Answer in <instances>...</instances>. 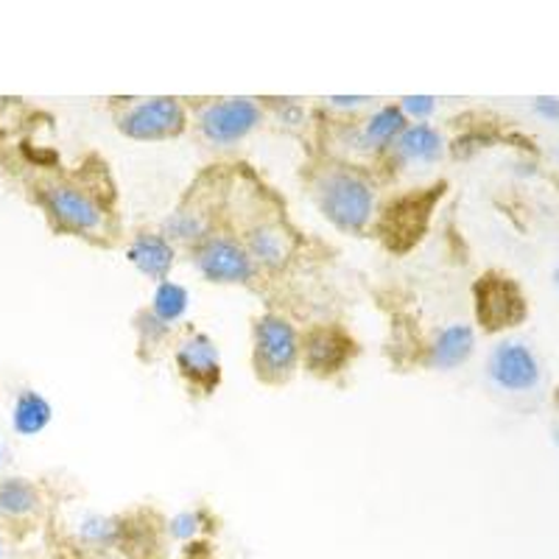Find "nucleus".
<instances>
[{"label":"nucleus","instance_id":"obj_7","mask_svg":"<svg viewBox=\"0 0 559 559\" xmlns=\"http://www.w3.org/2000/svg\"><path fill=\"white\" fill-rule=\"evenodd\" d=\"M478 294V319L487 324L489 331L509 328L523 319V297L509 280L487 277L476 286Z\"/></svg>","mask_w":559,"mask_h":559},{"label":"nucleus","instance_id":"obj_11","mask_svg":"<svg viewBox=\"0 0 559 559\" xmlns=\"http://www.w3.org/2000/svg\"><path fill=\"white\" fill-rule=\"evenodd\" d=\"M51 417L53 408L43 394L34 392V389H23L17 394L12 408V426L20 437H37V433H43L48 423H51Z\"/></svg>","mask_w":559,"mask_h":559},{"label":"nucleus","instance_id":"obj_2","mask_svg":"<svg viewBox=\"0 0 559 559\" xmlns=\"http://www.w3.org/2000/svg\"><path fill=\"white\" fill-rule=\"evenodd\" d=\"M258 338V376L266 381H283L292 376L299 356V342L292 324L280 317H263L254 328Z\"/></svg>","mask_w":559,"mask_h":559},{"label":"nucleus","instance_id":"obj_23","mask_svg":"<svg viewBox=\"0 0 559 559\" xmlns=\"http://www.w3.org/2000/svg\"><path fill=\"white\" fill-rule=\"evenodd\" d=\"M336 104H361L364 98H333Z\"/></svg>","mask_w":559,"mask_h":559},{"label":"nucleus","instance_id":"obj_4","mask_svg":"<svg viewBox=\"0 0 559 559\" xmlns=\"http://www.w3.org/2000/svg\"><path fill=\"white\" fill-rule=\"evenodd\" d=\"M185 127V109L177 98H152L123 115L121 129L129 138L138 140H157L168 134L182 132Z\"/></svg>","mask_w":559,"mask_h":559},{"label":"nucleus","instance_id":"obj_1","mask_svg":"<svg viewBox=\"0 0 559 559\" xmlns=\"http://www.w3.org/2000/svg\"><path fill=\"white\" fill-rule=\"evenodd\" d=\"M324 216L342 229H361L372 216V191L356 174H331L319 188Z\"/></svg>","mask_w":559,"mask_h":559},{"label":"nucleus","instance_id":"obj_24","mask_svg":"<svg viewBox=\"0 0 559 559\" xmlns=\"http://www.w3.org/2000/svg\"><path fill=\"white\" fill-rule=\"evenodd\" d=\"M0 464H3V445H0Z\"/></svg>","mask_w":559,"mask_h":559},{"label":"nucleus","instance_id":"obj_26","mask_svg":"<svg viewBox=\"0 0 559 559\" xmlns=\"http://www.w3.org/2000/svg\"><path fill=\"white\" fill-rule=\"evenodd\" d=\"M0 557H3V543H0Z\"/></svg>","mask_w":559,"mask_h":559},{"label":"nucleus","instance_id":"obj_12","mask_svg":"<svg viewBox=\"0 0 559 559\" xmlns=\"http://www.w3.org/2000/svg\"><path fill=\"white\" fill-rule=\"evenodd\" d=\"M349 356V342L336 331L311 333L306 344V358L313 372H336Z\"/></svg>","mask_w":559,"mask_h":559},{"label":"nucleus","instance_id":"obj_3","mask_svg":"<svg viewBox=\"0 0 559 559\" xmlns=\"http://www.w3.org/2000/svg\"><path fill=\"white\" fill-rule=\"evenodd\" d=\"M258 121H261V109L252 98H227V102L210 104L199 118L204 138L213 143H236L247 138L258 127Z\"/></svg>","mask_w":559,"mask_h":559},{"label":"nucleus","instance_id":"obj_25","mask_svg":"<svg viewBox=\"0 0 559 559\" xmlns=\"http://www.w3.org/2000/svg\"><path fill=\"white\" fill-rule=\"evenodd\" d=\"M554 277H557V286H559V266H557V274H554Z\"/></svg>","mask_w":559,"mask_h":559},{"label":"nucleus","instance_id":"obj_8","mask_svg":"<svg viewBox=\"0 0 559 559\" xmlns=\"http://www.w3.org/2000/svg\"><path fill=\"white\" fill-rule=\"evenodd\" d=\"M197 263L204 277L218 280V283H241L252 274L249 254L236 241H227V238L204 241L202 249L197 252Z\"/></svg>","mask_w":559,"mask_h":559},{"label":"nucleus","instance_id":"obj_19","mask_svg":"<svg viewBox=\"0 0 559 559\" xmlns=\"http://www.w3.org/2000/svg\"><path fill=\"white\" fill-rule=\"evenodd\" d=\"M406 129V118H403V109L383 107L381 112L372 115V121L367 123V138L372 143H389L394 134H401Z\"/></svg>","mask_w":559,"mask_h":559},{"label":"nucleus","instance_id":"obj_16","mask_svg":"<svg viewBox=\"0 0 559 559\" xmlns=\"http://www.w3.org/2000/svg\"><path fill=\"white\" fill-rule=\"evenodd\" d=\"M397 148H401V154L406 159L428 163V159H437L439 152H442V138H439L437 129L426 127V123H417L412 129H403Z\"/></svg>","mask_w":559,"mask_h":559},{"label":"nucleus","instance_id":"obj_27","mask_svg":"<svg viewBox=\"0 0 559 559\" xmlns=\"http://www.w3.org/2000/svg\"><path fill=\"white\" fill-rule=\"evenodd\" d=\"M557 445H559V431H557Z\"/></svg>","mask_w":559,"mask_h":559},{"label":"nucleus","instance_id":"obj_21","mask_svg":"<svg viewBox=\"0 0 559 559\" xmlns=\"http://www.w3.org/2000/svg\"><path fill=\"white\" fill-rule=\"evenodd\" d=\"M433 98L431 96H412V98H403V109L414 118H426V115L433 112Z\"/></svg>","mask_w":559,"mask_h":559},{"label":"nucleus","instance_id":"obj_17","mask_svg":"<svg viewBox=\"0 0 559 559\" xmlns=\"http://www.w3.org/2000/svg\"><path fill=\"white\" fill-rule=\"evenodd\" d=\"M249 249H252V258H258L261 263L277 266V263L286 261L288 254L286 233H280L277 227L254 229L252 236H249Z\"/></svg>","mask_w":559,"mask_h":559},{"label":"nucleus","instance_id":"obj_14","mask_svg":"<svg viewBox=\"0 0 559 559\" xmlns=\"http://www.w3.org/2000/svg\"><path fill=\"white\" fill-rule=\"evenodd\" d=\"M129 261L146 274V277L163 280L174 263V249L166 238L159 236H140L129 249Z\"/></svg>","mask_w":559,"mask_h":559},{"label":"nucleus","instance_id":"obj_20","mask_svg":"<svg viewBox=\"0 0 559 559\" xmlns=\"http://www.w3.org/2000/svg\"><path fill=\"white\" fill-rule=\"evenodd\" d=\"M197 532H199V515H193V512H185V515H177L171 521L174 537H182V540H188V537H193Z\"/></svg>","mask_w":559,"mask_h":559},{"label":"nucleus","instance_id":"obj_10","mask_svg":"<svg viewBox=\"0 0 559 559\" xmlns=\"http://www.w3.org/2000/svg\"><path fill=\"white\" fill-rule=\"evenodd\" d=\"M177 361L182 372L191 378L193 383H202L210 389L218 381V349L207 336L197 333V336L185 338L177 349Z\"/></svg>","mask_w":559,"mask_h":559},{"label":"nucleus","instance_id":"obj_15","mask_svg":"<svg viewBox=\"0 0 559 559\" xmlns=\"http://www.w3.org/2000/svg\"><path fill=\"white\" fill-rule=\"evenodd\" d=\"M39 509V492L26 478H0V515L28 518Z\"/></svg>","mask_w":559,"mask_h":559},{"label":"nucleus","instance_id":"obj_18","mask_svg":"<svg viewBox=\"0 0 559 559\" xmlns=\"http://www.w3.org/2000/svg\"><path fill=\"white\" fill-rule=\"evenodd\" d=\"M188 311V292L177 283H163L154 294V317L159 322H177Z\"/></svg>","mask_w":559,"mask_h":559},{"label":"nucleus","instance_id":"obj_6","mask_svg":"<svg viewBox=\"0 0 559 559\" xmlns=\"http://www.w3.org/2000/svg\"><path fill=\"white\" fill-rule=\"evenodd\" d=\"M489 378L507 392H528L540 381V364L526 344L503 342L489 356Z\"/></svg>","mask_w":559,"mask_h":559},{"label":"nucleus","instance_id":"obj_5","mask_svg":"<svg viewBox=\"0 0 559 559\" xmlns=\"http://www.w3.org/2000/svg\"><path fill=\"white\" fill-rule=\"evenodd\" d=\"M437 191L419 193V197H403L394 204H389L386 216H383L381 233L392 249H408L426 229L428 213L433 207Z\"/></svg>","mask_w":559,"mask_h":559},{"label":"nucleus","instance_id":"obj_9","mask_svg":"<svg viewBox=\"0 0 559 559\" xmlns=\"http://www.w3.org/2000/svg\"><path fill=\"white\" fill-rule=\"evenodd\" d=\"M45 202L48 210L53 213L57 222H62L64 227L79 229V233H93V229L102 227V210L87 193L76 191V188H68V185H59L45 193Z\"/></svg>","mask_w":559,"mask_h":559},{"label":"nucleus","instance_id":"obj_22","mask_svg":"<svg viewBox=\"0 0 559 559\" xmlns=\"http://www.w3.org/2000/svg\"><path fill=\"white\" fill-rule=\"evenodd\" d=\"M534 109H537V115H543L546 121H559V98H537Z\"/></svg>","mask_w":559,"mask_h":559},{"label":"nucleus","instance_id":"obj_13","mask_svg":"<svg viewBox=\"0 0 559 559\" xmlns=\"http://www.w3.org/2000/svg\"><path fill=\"white\" fill-rule=\"evenodd\" d=\"M473 331L467 324H448L445 331H439L437 342L431 347V364L439 369H453L464 364L473 353Z\"/></svg>","mask_w":559,"mask_h":559}]
</instances>
